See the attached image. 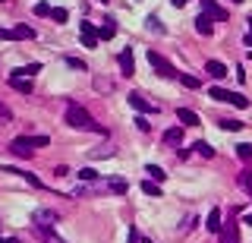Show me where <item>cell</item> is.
Masks as SVG:
<instances>
[{
    "instance_id": "1",
    "label": "cell",
    "mask_w": 252,
    "mask_h": 243,
    "mask_svg": "<svg viewBox=\"0 0 252 243\" xmlns=\"http://www.w3.org/2000/svg\"><path fill=\"white\" fill-rule=\"evenodd\" d=\"M66 123L76 126V130H91V133H104V126L95 123V117H91L89 111H85L82 104H76V101H70L66 104Z\"/></svg>"
},
{
    "instance_id": "2",
    "label": "cell",
    "mask_w": 252,
    "mask_h": 243,
    "mask_svg": "<svg viewBox=\"0 0 252 243\" xmlns=\"http://www.w3.org/2000/svg\"><path fill=\"white\" fill-rule=\"evenodd\" d=\"M48 142H51L48 136H19V139H13V142H10V152L16 155V158H29L35 148H41Z\"/></svg>"
},
{
    "instance_id": "3",
    "label": "cell",
    "mask_w": 252,
    "mask_h": 243,
    "mask_svg": "<svg viewBox=\"0 0 252 243\" xmlns=\"http://www.w3.org/2000/svg\"><path fill=\"white\" fill-rule=\"evenodd\" d=\"M208 98L227 101V104H236V107H249V98H246V95H240V92H227V89H221V85H211V89H208Z\"/></svg>"
},
{
    "instance_id": "4",
    "label": "cell",
    "mask_w": 252,
    "mask_h": 243,
    "mask_svg": "<svg viewBox=\"0 0 252 243\" xmlns=\"http://www.w3.org/2000/svg\"><path fill=\"white\" fill-rule=\"evenodd\" d=\"M148 63L158 70V76H164V79H174L177 76V70H174V63H170L167 57H161L158 51H148Z\"/></svg>"
},
{
    "instance_id": "5",
    "label": "cell",
    "mask_w": 252,
    "mask_h": 243,
    "mask_svg": "<svg viewBox=\"0 0 252 243\" xmlns=\"http://www.w3.org/2000/svg\"><path fill=\"white\" fill-rule=\"evenodd\" d=\"M32 224H38V231H41V234L54 237V234H51V224H57V212H48V208H38V212L32 215Z\"/></svg>"
},
{
    "instance_id": "6",
    "label": "cell",
    "mask_w": 252,
    "mask_h": 243,
    "mask_svg": "<svg viewBox=\"0 0 252 243\" xmlns=\"http://www.w3.org/2000/svg\"><path fill=\"white\" fill-rule=\"evenodd\" d=\"M117 63H120L123 76H132V73H136V57H132V48H123L120 57H117Z\"/></svg>"
},
{
    "instance_id": "7",
    "label": "cell",
    "mask_w": 252,
    "mask_h": 243,
    "mask_svg": "<svg viewBox=\"0 0 252 243\" xmlns=\"http://www.w3.org/2000/svg\"><path fill=\"white\" fill-rule=\"evenodd\" d=\"M79 38H82L85 48H98V41H101V38H98V29H95L91 22H82V29H79Z\"/></svg>"
},
{
    "instance_id": "8",
    "label": "cell",
    "mask_w": 252,
    "mask_h": 243,
    "mask_svg": "<svg viewBox=\"0 0 252 243\" xmlns=\"http://www.w3.org/2000/svg\"><path fill=\"white\" fill-rule=\"evenodd\" d=\"M202 10H205V16L217 19V22H224V19H227V10H224L221 3H215V0H202Z\"/></svg>"
},
{
    "instance_id": "9",
    "label": "cell",
    "mask_w": 252,
    "mask_h": 243,
    "mask_svg": "<svg viewBox=\"0 0 252 243\" xmlns=\"http://www.w3.org/2000/svg\"><path fill=\"white\" fill-rule=\"evenodd\" d=\"M129 104L136 107V111H142V114H155V111H158V104H151V101H145L142 95H136V92H132V95H129Z\"/></svg>"
},
{
    "instance_id": "10",
    "label": "cell",
    "mask_w": 252,
    "mask_h": 243,
    "mask_svg": "<svg viewBox=\"0 0 252 243\" xmlns=\"http://www.w3.org/2000/svg\"><path fill=\"white\" fill-rule=\"evenodd\" d=\"M177 120H180V126H198V123H202L198 114L189 111V107H180V111H177Z\"/></svg>"
},
{
    "instance_id": "11",
    "label": "cell",
    "mask_w": 252,
    "mask_h": 243,
    "mask_svg": "<svg viewBox=\"0 0 252 243\" xmlns=\"http://www.w3.org/2000/svg\"><path fill=\"white\" fill-rule=\"evenodd\" d=\"M221 243H240V227H236L234 221H227V224L221 227Z\"/></svg>"
},
{
    "instance_id": "12",
    "label": "cell",
    "mask_w": 252,
    "mask_h": 243,
    "mask_svg": "<svg viewBox=\"0 0 252 243\" xmlns=\"http://www.w3.org/2000/svg\"><path fill=\"white\" fill-rule=\"evenodd\" d=\"M35 73H41V63H29V66H19V70L10 73V79H32Z\"/></svg>"
},
{
    "instance_id": "13",
    "label": "cell",
    "mask_w": 252,
    "mask_h": 243,
    "mask_svg": "<svg viewBox=\"0 0 252 243\" xmlns=\"http://www.w3.org/2000/svg\"><path fill=\"white\" fill-rule=\"evenodd\" d=\"M205 73H208L211 79H224L227 76V66H224L221 60H208V63H205Z\"/></svg>"
},
{
    "instance_id": "14",
    "label": "cell",
    "mask_w": 252,
    "mask_h": 243,
    "mask_svg": "<svg viewBox=\"0 0 252 243\" xmlns=\"http://www.w3.org/2000/svg\"><path fill=\"white\" fill-rule=\"evenodd\" d=\"M205 227H208V234H221V208H211L208 212V221H205Z\"/></svg>"
},
{
    "instance_id": "15",
    "label": "cell",
    "mask_w": 252,
    "mask_h": 243,
    "mask_svg": "<svg viewBox=\"0 0 252 243\" xmlns=\"http://www.w3.org/2000/svg\"><path fill=\"white\" fill-rule=\"evenodd\" d=\"M196 32H198V35H211V32H215V25H211V16H205V13H202V16L196 19Z\"/></svg>"
},
{
    "instance_id": "16",
    "label": "cell",
    "mask_w": 252,
    "mask_h": 243,
    "mask_svg": "<svg viewBox=\"0 0 252 243\" xmlns=\"http://www.w3.org/2000/svg\"><path fill=\"white\" fill-rule=\"evenodd\" d=\"M10 85L22 95H32V79H10Z\"/></svg>"
},
{
    "instance_id": "17",
    "label": "cell",
    "mask_w": 252,
    "mask_h": 243,
    "mask_svg": "<svg viewBox=\"0 0 252 243\" xmlns=\"http://www.w3.org/2000/svg\"><path fill=\"white\" fill-rule=\"evenodd\" d=\"M217 126H221V130H227V133H240V130H243V123H240V120H230V117L217 120Z\"/></svg>"
},
{
    "instance_id": "18",
    "label": "cell",
    "mask_w": 252,
    "mask_h": 243,
    "mask_svg": "<svg viewBox=\"0 0 252 243\" xmlns=\"http://www.w3.org/2000/svg\"><path fill=\"white\" fill-rule=\"evenodd\" d=\"M145 174H148L151 180H158V183H161V180H167V171H164V167H158V164H148V167H145Z\"/></svg>"
},
{
    "instance_id": "19",
    "label": "cell",
    "mask_w": 252,
    "mask_h": 243,
    "mask_svg": "<svg viewBox=\"0 0 252 243\" xmlns=\"http://www.w3.org/2000/svg\"><path fill=\"white\" fill-rule=\"evenodd\" d=\"M114 35H117V22H114V19H108V22L98 29V38H114Z\"/></svg>"
},
{
    "instance_id": "20",
    "label": "cell",
    "mask_w": 252,
    "mask_h": 243,
    "mask_svg": "<svg viewBox=\"0 0 252 243\" xmlns=\"http://www.w3.org/2000/svg\"><path fill=\"white\" fill-rule=\"evenodd\" d=\"M240 186L252 196V167H243V171H240Z\"/></svg>"
},
{
    "instance_id": "21",
    "label": "cell",
    "mask_w": 252,
    "mask_h": 243,
    "mask_svg": "<svg viewBox=\"0 0 252 243\" xmlns=\"http://www.w3.org/2000/svg\"><path fill=\"white\" fill-rule=\"evenodd\" d=\"M180 139H183V126H170V130L164 133V142H170V145L180 142Z\"/></svg>"
},
{
    "instance_id": "22",
    "label": "cell",
    "mask_w": 252,
    "mask_h": 243,
    "mask_svg": "<svg viewBox=\"0 0 252 243\" xmlns=\"http://www.w3.org/2000/svg\"><path fill=\"white\" fill-rule=\"evenodd\" d=\"M126 186H129V183H126L123 177H110V180H108V190H110V193H126Z\"/></svg>"
},
{
    "instance_id": "23",
    "label": "cell",
    "mask_w": 252,
    "mask_h": 243,
    "mask_svg": "<svg viewBox=\"0 0 252 243\" xmlns=\"http://www.w3.org/2000/svg\"><path fill=\"white\" fill-rule=\"evenodd\" d=\"M13 38H35V29H32V25H16V29H13Z\"/></svg>"
},
{
    "instance_id": "24",
    "label": "cell",
    "mask_w": 252,
    "mask_h": 243,
    "mask_svg": "<svg viewBox=\"0 0 252 243\" xmlns=\"http://www.w3.org/2000/svg\"><path fill=\"white\" fill-rule=\"evenodd\" d=\"M142 193H145V196H158V199H161V186H158L155 180H145V183H142Z\"/></svg>"
},
{
    "instance_id": "25",
    "label": "cell",
    "mask_w": 252,
    "mask_h": 243,
    "mask_svg": "<svg viewBox=\"0 0 252 243\" xmlns=\"http://www.w3.org/2000/svg\"><path fill=\"white\" fill-rule=\"evenodd\" d=\"M196 152L202 155V158H215V145L211 142H196Z\"/></svg>"
},
{
    "instance_id": "26",
    "label": "cell",
    "mask_w": 252,
    "mask_h": 243,
    "mask_svg": "<svg viewBox=\"0 0 252 243\" xmlns=\"http://www.w3.org/2000/svg\"><path fill=\"white\" fill-rule=\"evenodd\" d=\"M236 155H240L243 161H252V142H240L236 145Z\"/></svg>"
},
{
    "instance_id": "27",
    "label": "cell",
    "mask_w": 252,
    "mask_h": 243,
    "mask_svg": "<svg viewBox=\"0 0 252 243\" xmlns=\"http://www.w3.org/2000/svg\"><path fill=\"white\" fill-rule=\"evenodd\" d=\"M51 13H54V6H51V3H44V0H41V3H35V16H51Z\"/></svg>"
},
{
    "instance_id": "28",
    "label": "cell",
    "mask_w": 252,
    "mask_h": 243,
    "mask_svg": "<svg viewBox=\"0 0 252 243\" xmlns=\"http://www.w3.org/2000/svg\"><path fill=\"white\" fill-rule=\"evenodd\" d=\"M66 66H72V70H89V66H85V60H79V57H66Z\"/></svg>"
},
{
    "instance_id": "29",
    "label": "cell",
    "mask_w": 252,
    "mask_h": 243,
    "mask_svg": "<svg viewBox=\"0 0 252 243\" xmlns=\"http://www.w3.org/2000/svg\"><path fill=\"white\" fill-rule=\"evenodd\" d=\"M145 22H148V32H164V25H161V19H158V16H148Z\"/></svg>"
},
{
    "instance_id": "30",
    "label": "cell",
    "mask_w": 252,
    "mask_h": 243,
    "mask_svg": "<svg viewBox=\"0 0 252 243\" xmlns=\"http://www.w3.org/2000/svg\"><path fill=\"white\" fill-rule=\"evenodd\" d=\"M79 177L91 183V180H98V171H91V167H82V171H79Z\"/></svg>"
},
{
    "instance_id": "31",
    "label": "cell",
    "mask_w": 252,
    "mask_h": 243,
    "mask_svg": "<svg viewBox=\"0 0 252 243\" xmlns=\"http://www.w3.org/2000/svg\"><path fill=\"white\" fill-rule=\"evenodd\" d=\"M180 82L186 85V89H198V85H202V82H198L196 76H180Z\"/></svg>"
},
{
    "instance_id": "32",
    "label": "cell",
    "mask_w": 252,
    "mask_h": 243,
    "mask_svg": "<svg viewBox=\"0 0 252 243\" xmlns=\"http://www.w3.org/2000/svg\"><path fill=\"white\" fill-rule=\"evenodd\" d=\"M51 19H54V22H66L70 13H66V10H54V13H51Z\"/></svg>"
},
{
    "instance_id": "33",
    "label": "cell",
    "mask_w": 252,
    "mask_h": 243,
    "mask_svg": "<svg viewBox=\"0 0 252 243\" xmlns=\"http://www.w3.org/2000/svg\"><path fill=\"white\" fill-rule=\"evenodd\" d=\"M10 120H13L10 107H6V104H0V123H10Z\"/></svg>"
},
{
    "instance_id": "34",
    "label": "cell",
    "mask_w": 252,
    "mask_h": 243,
    "mask_svg": "<svg viewBox=\"0 0 252 243\" xmlns=\"http://www.w3.org/2000/svg\"><path fill=\"white\" fill-rule=\"evenodd\" d=\"M95 155V158H110V155H114V148H98V152H91Z\"/></svg>"
},
{
    "instance_id": "35",
    "label": "cell",
    "mask_w": 252,
    "mask_h": 243,
    "mask_svg": "<svg viewBox=\"0 0 252 243\" xmlns=\"http://www.w3.org/2000/svg\"><path fill=\"white\" fill-rule=\"evenodd\" d=\"M136 126H139V130H142V133H148V130H151V123H148V120H145V117H139V120H136Z\"/></svg>"
},
{
    "instance_id": "36",
    "label": "cell",
    "mask_w": 252,
    "mask_h": 243,
    "mask_svg": "<svg viewBox=\"0 0 252 243\" xmlns=\"http://www.w3.org/2000/svg\"><path fill=\"white\" fill-rule=\"evenodd\" d=\"M54 174H57V177H66V174H70V167H66V164H57Z\"/></svg>"
},
{
    "instance_id": "37",
    "label": "cell",
    "mask_w": 252,
    "mask_h": 243,
    "mask_svg": "<svg viewBox=\"0 0 252 243\" xmlns=\"http://www.w3.org/2000/svg\"><path fill=\"white\" fill-rule=\"evenodd\" d=\"M0 38H6V41H10V38H13V29H3V25H0Z\"/></svg>"
},
{
    "instance_id": "38",
    "label": "cell",
    "mask_w": 252,
    "mask_h": 243,
    "mask_svg": "<svg viewBox=\"0 0 252 243\" xmlns=\"http://www.w3.org/2000/svg\"><path fill=\"white\" fill-rule=\"evenodd\" d=\"M246 48L252 51V16H249V35H246Z\"/></svg>"
},
{
    "instance_id": "39",
    "label": "cell",
    "mask_w": 252,
    "mask_h": 243,
    "mask_svg": "<svg viewBox=\"0 0 252 243\" xmlns=\"http://www.w3.org/2000/svg\"><path fill=\"white\" fill-rule=\"evenodd\" d=\"M170 3H174V6H186L189 0H170Z\"/></svg>"
},
{
    "instance_id": "40",
    "label": "cell",
    "mask_w": 252,
    "mask_h": 243,
    "mask_svg": "<svg viewBox=\"0 0 252 243\" xmlns=\"http://www.w3.org/2000/svg\"><path fill=\"white\" fill-rule=\"evenodd\" d=\"M129 243H139V237H136V231H129Z\"/></svg>"
},
{
    "instance_id": "41",
    "label": "cell",
    "mask_w": 252,
    "mask_h": 243,
    "mask_svg": "<svg viewBox=\"0 0 252 243\" xmlns=\"http://www.w3.org/2000/svg\"><path fill=\"white\" fill-rule=\"evenodd\" d=\"M0 243H19L16 237H6V240H0Z\"/></svg>"
},
{
    "instance_id": "42",
    "label": "cell",
    "mask_w": 252,
    "mask_h": 243,
    "mask_svg": "<svg viewBox=\"0 0 252 243\" xmlns=\"http://www.w3.org/2000/svg\"><path fill=\"white\" fill-rule=\"evenodd\" d=\"M246 224H252V215H246Z\"/></svg>"
},
{
    "instance_id": "43",
    "label": "cell",
    "mask_w": 252,
    "mask_h": 243,
    "mask_svg": "<svg viewBox=\"0 0 252 243\" xmlns=\"http://www.w3.org/2000/svg\"><path fill=\"white\" fill-rule=\"evenodd\" d=\"M234 3H243V0H234Z\"/></svg>"
},
{
    "instance_id": "44",
    "label": "cell",
    "mask_w": 252,
    "mask_h": 243,
    "mask_svg": "<svg viewBox=\"0 0 252 243\" xmlns=\"http://www.w3.org/2000/svg\"><path fill=\"white\" fill-rule=\"evenodd\" d=\"M0 3H3V0H0Z\"/></svg>"
},
{
    "instance_id": "45",
    "label": "cell",
    "mask_w": 252,
    "mask_h": 243,
    "mask_svg": "<svg viewBox=\"0 0 252 243\" xmlns=\"http://www.w3.org/2000/svg\"><path fill=\"white\" fill-rule=\"evenodd\" d=\"M104 3H108V0H104Z\"/></svg>"
}]
</instances>
